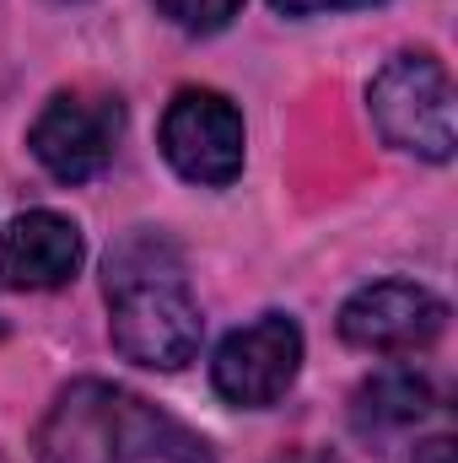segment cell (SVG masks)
Wrapping results in <instances>:
<instances>
[{"instance_id":"1","label":"cell","mask_w":458,"mask_h":463,"mask_svg":"<svg viewBox=\"0 0 458 463\" xmlns=\"http://www.w3.org/2000/svg\"><path fill=\"white\" fill-rule=\"evenodd\" d=\"M33 453L38 463H211L189 426L103 377H81L54 393Z\"/></svg>"},{"instance_id":"2","label":"cell","mask_w":458,"mask_h":463,"mask_svg":"<svg viewBox=\"0 0 458 463\" xmlns=\"http://www.w3.org/2000/svg\"><path fill=\"white\" fill-rule=\"evenodd\" d=\"M109 280V335L114 350L135 366L178 372L200 355L205 318L184 286V253L162 232H129L103 264Z\"/></svg>"},{"instance_id":"3","label":"cell","mask_w":458,"mask_h":463,"mask_svg":"<svg viewBox=\"0 0 458 463\" xmlns=\"http://www.w3.org/2000/svg\"><path fill=\"white\" fill-rule=\"evenodd\" d=\"M372 124L388 146L415 151L426 162H448L458 146L453 118V81L432 54H394L367 92Z\"/></svg>"},{"instance_id":"4","label":"cell","mask_w":458,"mask_h":463,"mask_svg":"<svg viewBox=\"0 0 458 463\" xmlns=\"http://www.w3.org/2000/svg\"><path fill=\"white\" fill-rule=\"evenodd\" d=\"M124 135V103L114 92H54L33 118L27 146L60 184H87L114 162Z\"/></svg>"},{"instance_id":"5","label":"cell","mask_w":458,"mask_h":463,"mask_svg":"<svg viewBox=\"0 0 458 463\" xmlns=\"http://www.w3.org/2000/svg\"><path fill=\"white\" fill-rule=\"evenodd\" d=\"M162 156L178 178L222 189L243 173V114L211 87H184L162 114Z\"/></svg>"},{"instance_id":"6","label":"cell","mask_w":458,"mask_h":463,"mask_svg":"<svg viewBox=\"0 0 458 463\" xmlns=\"http://www.w3.org/2000/svg\"><path fill=\"white\" fill-rule=\"evenodd\" d=\"M297 366H302V329L286 313H264L222 340L211 361V383L237 410H270L297 383Z\"/></svg>"},{"instance_id":"7","label":"cell","mask_w":458,"mask_h":463,"mask_svg":"<svg viewBox=\"0 0 458 463\" xmlns=\"http://www.w3.org/2000/svg\"><path fill=\"white\" fill-rule=\"evenodd\" d=\"M448 324V307L410 280H377L361 286L340 307V340L361 350H421Z\"/></svg>"},{"instance_id":"8","label":"cell","mask_w":458,"mask_h":463,"mask_svg":"<svg viewBox=\"0 0 458 463\" xmlns=\"http://www.w3.org/2000/svg\"><path fill=\"white\" fill-rule=\"evenodd\" d=\"M81 227L60 211H22L0 237V280L16 291H54L81 269Z\"/></svg>"},{"instance_id":"9","label":"cell","mask_w":458,"mask_h":463,"mask_svg":"<svg viewBox=\"0 0 458 463\" xmlns=\"http://www.w3.org/2000/svg\"><path fill=\"white\" fill-rule=\"evenodd\" d=\"M426 415H432V383L410 366H388V372L367 377L350 399V426L367 442H388Z\"/></svg>"},{"instance_id":"10","label":"cell","mask_w":458,"mask_h":463,"mask_svg":"<svg viewBox=\"0 0 458 463\" xmlns=\"http://www.w3.org/2000/svg\"><path fill=\"white\" fill-rule=\"evenodd\" d=\"M157 5H162V16H173L184 33H216V27H227L232 16H237L243 0H157Z\"/></svg>"},{"instance_id":"11","label":"cell","mask_w":458,"mask_h":463,"mask_svg":"<svg viewBox=\"0 0 458 463\" xmlns=\"http://www.w3.org/2000/svg\"><path fill=\"white\" fill-rule=\"evenodd\" d=\"M286 16H319V11H350V5H377V0H270Z\"/></svg>"},{"instance_id":"12","label":"cell","mask_w":458,"mask_h":463,"mask_svg":"<svg viewBox=\"0 0 458 463\" xmlns=\"http://www.w3.org/2000/svg\"><path fill=\"white\" fill-rule=\"evenodd\" d=\"M415 463H453V442H448V437L421 442V448H415Z\"/></svg>"},{"instance_id":"13","label":"cell","mask_w":458,"mask_h":463,"mask_svg":"<svg viewBox=\"0 0 458 463\" xmlns=\"http://www.w3.org/2000/svg\"><path fill=\"white\" fill-rule=\"evenodd\" d=\"M275 463H340V458H329V453H291V458H275Z\"/></svg>"},{"instance_id":"14","label":"cell","mask_w":458,"mask_h":463,"mask_svg":"<svg viewBox=\"0 0 458 463\" xmlns=\"http://www.w3.org/2000/svg\"><path fill=\"white\" fill-rule=\"evenodd\" d=\"M65 5H71V0H65Z\"/></svg>"}]
</instances>
